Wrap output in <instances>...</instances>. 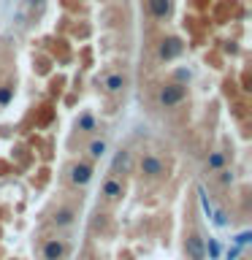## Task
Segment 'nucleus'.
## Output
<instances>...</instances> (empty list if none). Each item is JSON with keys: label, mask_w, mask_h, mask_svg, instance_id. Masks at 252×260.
Returning <instances> with one entry per match:
<instances>
[{"label": "nucleus", "mask_w": 252, "mask_h": 260, "mask_svg": "<svg viewBox=\"0 0 252 260\" xmlns=\"http://www.w3.org/2000/svg\"><path fill=\"white\" fill-rule=\"evenodd\" d=\"M84 260H101V257H95V255H89V257H84Z\"/></svg>", "instance_id": "obj_22"}, {"label": "nucleus", "mask_w": 252, "mask_h": 260, "mask_svg": "<svg viewBox=\"0 0 252 260\" xmlns=\"http://www.w3.org/2000/svg\"><path fill=\"white\" fill-rule=\"evenodd\" d=\"M219 252H223L219 241H217V239H209V244H206V255H209V260H217V257H219Z\"/></svg>", "instance_id": "obj_16"}, {"label": "nucleus", "mask_w": 252, "mask_h": 260, "mask_svg": "<svg viewBox=\"0 0 252 260\" xmlns=\"http://www.w3.org/2000/svg\"><path fill=\"white\" fill-rule=\"evenodd\" d=\"M92 176H95V168L89 160H73L68 166V182L73 187H87L92 182Z\"/></svg>", "instance_id": "obj_3"}, {"label": "nucleus", "mask_w": 252, "mask_h": 260, "mask_svg": "<svg viewBox=\"0 0 252 260\" xmlns=\"http://www.w3.org/2000/svg\"><path fill=\"white\" fill-rule=\"evenodd\" d=\"M217 182L223 184V187L233 184V171H228V168H219V171H217Z\"/></svg>", "instance_id": "obj_18"}, {"label": "nucleus", "mask_w": 252, "mask_h": 260, "mask_svg": "<svg viewBox=\"0 0 252 260\" xmlns=\"http://www.w3.org/2000/svg\"><path fill=\"white\" fill-rule=\"evenodd\" d=\"M211 222H214L217 228H225L228 225V214L223 209H217V211H211Z\"/></svg>", "instance_id": "obj_19"}, {"label": "nucleus", "mask_w": 252, "mask_h": 260, "mask_svg": "<svg viewBox=\"0 0 252 260\" xmlns=\"http://www.w3.org/2000/svg\"><path fill=\"white\" fill-rule=\"evenodd\" d=\"M184 52V44H182V38H176V36H168V38H163L160 41V46H158V57L163 62H171V60H179Z\"/></svg>", "instance_id": "obj_5"}, {"label": "nucleus", "mask_w": 252, "mask_h": 260, "mask_svg": "<svg viewBox=\"0 0 252 260\" xmlns=\"http://www.w3.org/2000/svg\"><path fill=\"white\" fill-rule=\"evenodd\" d=\"M125 87H128V76H125V73H109V76L103 79V92L106 95H119Z\"/></svg>", "instance_id": "obj_10"}, {"label": "nucleus", "mask_w": 252, "mask_h": 260, "mask_svg": "<svg viewBox=\"0 0 252 260\" xmlns=\"http://www.w3.org/2000/svg\"><path fill=\"white\" fill-rule=\"evenodd\" d=\"M95 127H98V122H95V117L89 111H84L81 117H76V130L79 133H95Z\"/></svg>", "instance_id": "obj_13"}, {"label": "nucleus", "mask_w": 252, "mask_h": 260, "mask_svg": "<svg viewBox=\"0 0 252 260\" xmlns=\"http://www.w3.org/2000/svg\"><path fill=\"white\" fill-rule=\"evenodd\" d=\"M76 217L79 214H76V209H73V206H57L52 211V225L62 231V228H71L73 222H76Z\"/></svg>", "instance_id": "obj_9"}, {"label": "nucleus", "mask_w": 252, "mask_h": 260, "mask_svg": "<svg viewBox=\"0 0 252 260\" xmlns=\"http://www.w3.org/2000/svg\"><path fill=\"white\" fill-rule=\"evenodd\" d=\"M106 152H109V141H106V138H92V141L87 144V157H89V162L101 160Z\"/></svg>", "instance_id": "obj_12"}, {"label": "nucleus", "mask_w": 252, "mask_h": 260, "mask_svg": "<svg viewBox=\"0 0 252 260\" xmlns=\"http://www.w3.org/2000/svg\"><path fill=\"white\" fill-rule=\"evenodd\" d=\"M101 195L109 203H119L122 198H125V184H122V179L119 176H109L103 182V187H101Z\"/></svg>", "instance_id": "obj_7"}, {"label": "nucleus", "mask_w": 252, "mask_h": 260, "mask_svg": "<svg viewBox=\"0 0 252 260\" xmlns=\"http://www.w3.org/2000/svg\"><path fill=\"white\" fill-rule=\"evenodd\" d=\"M184 255L187 260H206V241L198 231H187L184 233Z\"/></svg>", "instance_id": "obj_4"}, {"label": "nucleus", "mask_w": 252, "mask_h": 260, "mask_svg": "<svg viewBox=\"0 0 252 260\" xmlns=\"http://www.w3.org/2000/svg\"><path fill=\"white\" fill-rule=\"evenodd\" d=\"M187 101V84H176V81H166L158 89V103L163 109H176L179 103Z\"/></svg>", "instance_id": "obj_1"}, {"label": "nucleus", "mask_w": 252, "mask_h": 260, "mask_svg": "<svg viewBox=\"0 0 252 260\" xmlns=\"http://www.w3.org/2000/svg\"><path fill=\"white\" fill-rule=\"evenodd\" d=\"M146 8L154 19H168L174 11V0H146Z\"/></svg>", "instance_id": "obj_11"}, {"label": "nucleus", "mask_w": 252, "mask_h": 260, "mask_svg": "<svg viewBox=\"0 0 252 260\" xmlns=\"http://www.w3.org/2000/svg\"><path fill=\"white\" fill-rule=\"evenodd\" d=\"M14 98V84H3L0 87V106H8Z\"/></svg>", "instance_id": "obj_17"}, {"label": "nucleus", "mask_w": 252, "mask_h": 260, "mask_svg": "<svg viewBox=\"0 0 252 260\" xmlns=\"http://www.w3.org/2000/svg\"><path fill=\"white\" fill-rule=\"evenodd\" d=\"M249 241H252V231H241V233H239V236H236V239H233V244H236V247H241V249L247 247Z\"/></svg>", "instance_id": "obj_20"}, {"label": "nucleus", "mask_w": 252, "mask_h": 260, "mask_svg": "<svg viewBox=\"0 0 252 260\" xmlns=\"http://www.w3.org/2000/svg\"><path fill=\"white\" fill-rule=\"evenodd\" d=\"M130 168H133V154L130 149H119L111 160V176H125L130 174Z\"/></svg>", "instance_id": "obj_8"}, {"label": "nucleus", "mask_w": 252, "mask_h": 260, "mask_svg": "<svg viewBox=\"0 0 252 260\" xmlns=\"http://www.w3.org/2000/svg\"><path fill=\"white\" fill-rule=\"evenodd\" d=\"M225 162H228L225 152H211L206 157V171H209V174H217L219 168H225Z\"/></svg>", "instance_id": "obj_14"}, {"label": "nucleus", "mask_w": 252, "mask_h": 260, "mask_svg": "<svg viewBox=\"0 0 252 260\" xmlns=\"http://www.w3.org/2000/svg\"><path fill=\"white\" fill-rule=\"evenodd\" d=\"M239 257H241V247H236V244H233V247L228 249V255H225V260H239Z\"/></svg>", "instance_id": "obj_21"}, {"label": "nucleus", "mask_w": 252, "mask_h": 260, "mask_svg": "<svg viewBox=\"0 0 252 260\" xmlns=\"http://www.w3.org/2000/svg\"><path fill=\"white\" fill-rule=\"evenodd\" d=\"M190 79H193V71L190 68H176L174 71V81H176V84H187Z\"/></svg>", "instance_id": "obj_15"}, {"label": "nucleus", "mask_w": 252, "mask_h": 260, "mask_svg": "<svg viewBox=\"0 0 252 260\" xmlns=\"http://www.w3.org/2000/svg\"><path fill=\"white\" fill-rule=\"evenodd\" d=\"M65 255H68L65 239H46L44 247H41V257L44 260H65Z\"/></svg>", "instance_id": "obj_6"}, {"label": "nucleus", "mask_w": 252, "mask_h": 260, "mask_svg": "<svg viewBox=\"0 0 252 260\" xmlns=\"http://www.w3.org/2000/svg\"><path fill=\"white\" fill-rule=\"evenodd\" d=\"M138 174H141L144 179H163L166 176V162H163L160 154H154V152H146L138 157Z\"/></svg>", "instance_id": "obj_2"}]
</instances>
